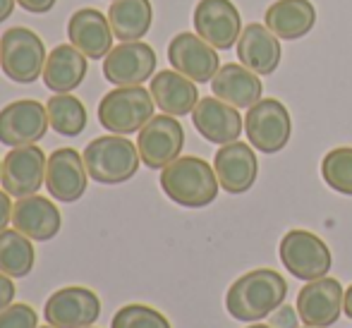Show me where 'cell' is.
Returning <instances> with one entry per match:
<instances>
[{
  "mask_svg": "<svg viewBox=\"0 0 352 328\" xmlns=\"http://www.w3.org/2000/svg\"><path fill=\"white\" fill-rule=\"evenodd\" d=\"M287 283L274 268H254L240 276L226 295V309L232 319L256 324L269 319L276 309L285 302Z\"/></svg>",
  "mask_w": 352,
  "mask_h": 328,
  "instance_id": "obj_1",
  "label": "cell"
},
{
  "mask_svg": "<svg viewBox=\"0 0 352 328\" xmlns=\"http://www.w3.org/2000/svg\"><path fill=\"white\" fill-rule=\"evenodd\" d=\"M218 175L213 166L197 156H180L161 171V190L170 201L185 208H204L218 197Z\"/></svg>",
  "mask_w": 352,
  "mask_h": 328,
  "instance_id": "obj_2",
  "label": "cell"
},
{
  "mask_svg": "<svg viewBox=\"0 0 352 328\" xmlns=\"http://www.w3.org/2000/svg\"><path fill=\"white\" fill-rule=\"evenodd\" d=\"M84 166L94 182L98 185H122L132 180L140 171V149L122 134L96 137L84 146Z\"/></svg>",
  "mask_w": 352,
  "mask_h": 328,
  "instance_id": "obj_3",
  "label": "cell"
},
{
  "mask_svg": "<svg viewBox=\"0 0 352 328\" xmlns=\"http://www.w3.org/2000/svg\"><path fill=\"white\" fill-rule=\"evenodd\" d=\"M153 96L148 89L118 87L98 103V122L111 134H135L153 118Z\"/></svg>",
  "mask_w": 352,
  "mask_h": 328,
  "instance_id": "obj_4",
  "label": "cell"
},
{
  "mask_svg": "<svg viewBox=\"0 0 352 328\" xmlns=\"http://www.w3.org/2000/svg\"><path fill=\"white\" fill-rule=\"evenodd\" d=\"M46 46L41 36L27 27H12L0 36V69L17 84H34L43 77Z\"/></svg>",
  "mask_w": 352,
  "mask_h": 328,
  "instance_id": "obj_5",
  "label": "cell"
},
{
  "mask_svg": "<svg viewBox=\"0 0 352 328\" xmlns=\"http://www.w3.org/2000/svg\"><path fill=\"white\" fill-rule=\"evenodd\" d=\"M278 254L287 273L307 283L329 276L331 266H333V254H331L329 245L309 230L285 232L280 240Z\"/></svg>",
  "mask_w": 352,
  "mask_h": 328,
  "instance_id": "obj_6",
  "label": "cell"
},
{
  "mask_svg": "<svg viewBox=\"0 0 352 328\" xmlns=\"http://www.w3.org/2000/svg\"><path fill=\"white\" fill-rule=\"evenodd\" d=\"M245 130L250 144L261 153H278L292 137L290 111L278 98H261L247 111Z\"/></svg>",
  "mask_w": 352,
  "mask_h": 328,
  "instance_id": "obj_7",
  "label": "cell"
},
{
  "mask_svg": "<svg viewBox=\"0 0 352 328\" xmlns=\"http://www.w3.org/2000/svg\"><path fill=\"white\" fill-rule=\"evenodd\" d=\"M185 146V130L173 116H153L140 130L137 149H140L142 163L151 171H163L168 163L180 158Z\"/></svg>",
  "mask_w": 352,
  "mask_h": 328,
  "instance_id": "obj_8",
  "label": "cell"
},
{
  "mask_svg": "<svg viewBox=\"0 0 352 328\" xmlns=\"http://www.w3.org/2000/svg\"><path fill=\"white\" fill-rule=\"evenodd\" d=\"M48 111L43 103L32 98H19L0 111V144L3 146H29L46 137Z\"/></svg>",
  "mask_w": 352,
  "mask_h": 328,
  "instance_id": "obj_9",
  "label": "cell"
},
{
  "mask_svg": "<svg viewBox=\"0 0 352 328\" xmlns=\"http://www.w3.org/2000/svg\"><path fill=\"white\" fill-rule=\"evenodd\" d=\"M48 158L36 144L14 146L3 158V177L0 185L10 197H32L46 185Z\"/></svg>",
  "mask_w": 352,
  "mask_h": 328,
  "instance_id": "obj_10",
  "label": "cell"
},
{
  "mask_svg": "<svg viewBox=\"0 0 352 328\" xmlns=\"http://www.w3.org/2000/svg\"><path fill=\"white\" fill-rule=\"evenodd\" d=\"M43 316L56 328H87L101 316V300L89 287H60L46 300Z\"/></svg>",
  "mask_w": 352,
  "mask_h": 328,
  "instance_id": "obj_11",
  "label": "cell"
},
{
  "mask_svg": "<svg viewBox=\"0 0 352 328\" xmlns=\"http://www.w3.org/2000/svg\"><path fill=\"white\" fill-rule=\"evenodd\" d=\"M168 63L173 69H177L197 84L211 82L221 69L216 48L209 41H204L199 34L190 32H180L173 36V41L168 43Z\"/></svg>",
  "mask_w": 352,
  "mask_h": 328,
  "instance_id": "obj_12",
  "label": "cell"
},
{
  "mask_svg": "<svg viewBox=\"0 0 352 328\" xmlns=\"http://www.w3.org/2000/svg\"><path fill=\"white\" fill-rule=\"evenodd\" d=\"M156 72V51L144 41H122L103 58V77L116 87H140Z\"/></svg>",
  "mask_w": 352,
  "mask_h": 328,
  "instance_id": "obj_13",
  "label": "cell"
},
{
  "mask_svg": "<svg viewBox=\"0 0 352 328\" xmlns=\"http://www.w3.org/2000/svg\"><path fill=\"white\" fill-rule=\"evenodd\" d=\"M345 290L336 278H316L297 292V314L302 324L314 328H329L338 321L343 311Z\"/></svg>",
  "mask_w": 352,
  "mask_h": 328,
  "instance_id": "obj_14",
  "label": "cell"
},
{
  "mask_svg": "<svg viewBox=\"0 0 352 328\" xmlns=\"http://www.w3.org/2000/svg\"><path fill=\"white\" fill-rule=\"evenodd\" d=\"M195 32L216 51H228L242 34L240 10L232 0H199L195 8Z\"/></svg>",
  "mask_w": 352,
  "mask_h": 328,
  "instance_id": "obj_15",
  "label": "cell"
},
{
  "mask_svg": "<svg viewBox=\"0 0 352 328\" xmlns=\"http://www.w3.org/2000/svg\"><path fill=\"white\" fill-rule=\"evenodd\" d=\"M213 171L228 195H245L247 190L254 187L256 175H259V161L250 144L230 142L216 151Z\"/></svg>",
  "mask_w": 352,
  "mask_h": 328,
  "instance_id": "obj_16",
  "label": "cell"
},
{
  "mask_svg": "<svg viewBox=\"0 0 352 328\" xmlns=\"http://www.w3.org/2000/svg\"><path fill=\"white\" fill-rule=\"evenodd\" d=\"M89 173L84 158L74 149H56L48 156L46 166V190L56 201L72 204L87 192Z\"/></svg>",
  "mask_w": 352,
  "mask_h": 328,
  "instance_id": "obj_17",
  "label": "cell"
},
{
  "mask_svg": "<svg viewBox=\"0 0 352 328\" xmlns=\"http://www.w3.org/2000/svg\"><path fill=\"white\" fill-rule=\"evenodd\" d=\"M67 36L77 51H82L91 61H101L113 51V29L108 14L94 8H82L67 22Z\"/></svg>",
  "mask_w": 352,
  "mask_h": 328,
  "instance_id": "obj_18",
  "label": "cell"
},
{
  "mask_svg": "<svg viewBox=\"0 0 352 328\" xmlns=\"http://www.w3.org/2000/svg\"><path fill=\"white\" fill-rule=\"evenodd\" d=\"M192 122L206 142L221 144V146L237 142L242 134V118L237 108L216 96L199 98V103L192 111Z\"/></svg>",
  "mask_w": 352,
  "mask_h": 328,
  "instance_id": "obj_19",
  "label": "cell"
},
{
  "mask_svg": "<svg viewBox=\"0 0 352 328\" xmlns=\"http://www.w3.org/2000/svg\"><path fill=\"white\" fill-rule=\"evenodd\" d=\"M12 226L34 242H48L60 232L63 218L58 206L46 197H22L12 206Z\"/></svg>",
  "mask_w": 352,
  "mask_h": 328,
  "instance_id": "obj_20",
  "label": "cell"
},
{
  "mask_svg": "<svg viewBox=\"0 0 352 328\" xmlns=\"http://www.w3.org/2000/svg\"><path fill=\"white\" fill-rule=\"evenodd\" d=\"M280 41L266 24H247L237 39V58L256 74H274L280 65Z\"/></svg>",
  "mask_w": 352,
  "mask_h": 328,
  "instance_id": "obj_21",
  "label": "cell"
},
{
  "mask_svg": "<svg viewBox=\"0 0 352 328\" xmlns=\"http://www.w3.org/2000/svg\"><path fill=\"white\" fill-rule=\"evenodd\" d=\"M148 91L153 96V103L173 118L187 116L199 103L197 82H192L190 77L180 74L177 69H163V72L153 74Z\"/></svg>",
  "mask_w": 352,
  "mask_h": 328,
  "instance_id": "obj_22",
  "label": "cell"
},
{
  "mask_svg": "<svg viewBox=\"0 0 352 328\" xmlns=\"http://www.w3.org/2000/svg\"><path fill=\"white\" fill-rule=\"evenodd\" d=\"M211 91L216 98L235 108H252L256 101H261L264 84H261L259 74L247 69L245 65L228 63L211 79Z\"/></svg>",
  "mask_w": 352,
  "mask_h": 328,
  "instance_id": "obj_23",
  "label": "cell"
},
{
  "mask_svg": "<svg viewBox=\"0 0 352 328\" xmlns=\"http://www.w3.org/2000/svg\"><path fill=\"white\" fill-rule=\"evenodd\" d=\"M89 58L72 43H60L56 46L46 58L43 65V82L51 91L56 94H70L84 82L89 72Z\"/></svg>",
  "mask_w": 352,
  "mask_h": 328,
  "instance_id": "obj_24",
  "label": "cell"
},
{
  "mask_svg": "<svg viewBox=\"0 0 352 328\" xmlns=\"http://www.w3.org/2000/svg\"><path fill=\"white\" fill-rule=\"evenodd\" d=\"M266 27L278 39L295 41L314 29L316 24V8L311 0H276L269 5L264 14Z\"/></svg>",
  "mask_w": 352,
  "mask_h": 328,
  "instance_id": "obj_25",
  "label": "cell"
},
{
  "mask_svg": "<svg viewBox=\"0 0 352 328\" xmlns=\"http://www.w3.org/2000/svg\"><path fill=\"white\" fill-rule=\"evenodd\" d=\"M108 22L120 41H142L153 22L151 0H113L108 10Z\"/></svg>",
  "mask_w": 352,
  "mask_h": 328,
  "instance_id": "obj_26",
  "label": "cell"
},
{
  "mask_svg": "<svg viewBox=\"0 0 352 328\" xmlns=\"http://www.w3.org/2000/svg\"><path fill=\"white\" fill-rule=\"evenodd\" d=\"M36 252L34 240L22 235L19 230L0 232V271L10 278H27L34 271Z\"/></svg>",
  "mask_w": 352,
  "mask_h": 328,
  "instance_id": "obj_27",
  "label": "cell"
},
{
  "mask_svg": "<svg viewBox=\"0 0 352 328\" xmlns=\"http://www.w3.org/2000/svg\"><path fill=\"white\" fill-rule=\"evenodd\" d=\"M48 122L63 137H79L87 130V108L72 94H56L46 103Z\"/></svg>",
  "mask_w": 352,
  "mask_h": 328,
  "instance_id": "obj_28",
  "label": "cell"
},
{
  "mask_svg": "<svg viewBox=\"0 0 352 328\" xmlns=\"http://www.w3.org/2000/svg\"><path fill=\"white\" fill-rule=\"evenodd\" d=\"M321 177L333 192L352 197V146L331 149L321 161Z\"/></svg>",
  "mask_w": 352,
  "mask_h": 328,
  "instance_id": "obj_29",
  "label": "cell"
},
{
  "mask_svg": "<svg viewBox=\"0 0 352 328\" xmlns=\"http://www.w3.org/2000/svg\"><path fill=\"white\" fill-rule=\"evenodd\" d=\"M111 328H170V321L146 305H125L116 311Z\"/></svg>",
  "mask_w": 352,
  "mask_h": 328,
  "instance_id": "obj_30",
  "label": "cell"
},
{
  "mask_svg": "<svg viewBox=\"0 0 352 328\" xmlns=\"http://www.w3.org/2000/svg\"><path fill=\"white\" fill-rule=\"evenodd\" d=\"M0 328H38V314L34 307L12 302L0 311Z\"/></svg>",
  "mask_w": 352,
  "mask_h": 328,
  "instance_id": "obj_31",
  "label": "cell"
},
{
  "mask_svg": "<svg viewBox=\"0 0 352 328\" xmlns=\"http://www.w3.org/2000/svg\"><path fill=\"white\" fill-rule=\"evenodd\" d=\"M300 314H297V307L292 309V307L287 305H280L278 309L271 314V324L274 328H297V324H300Z\"/></svg>",
  "mask_w": 352,
  "mask_h": 328,
  "instance_id": "obj_32",
  "label": "cell"
},
{
  "mask_svg": "<svg viewBox=\"0 0 352 328\" xmlns=\"http://www.w3.org/2000/svg\"><path fill=\"white\" fill-rule=\"evenodd\" d=\"M14 281L10 276H5L3 271H0V311L5 309V307H10L14 302Z\"/></svg>",
  "mask_w": 352,
  "mask_h": 328,
  "instance_id": "obj_33",
  "label": "cell"
},
{
  "mask_svg": "<svg viewBox=\"0 0 352 328\" xmlns=\"http://www.w3.org/2000/svg\"><path fill=\"white\" fill-rule=\"evenodd\" d=\"M58 0H17V5L22 10H27V12L32 14H46L51 12L53 8H56Z\"/></svg>",
  "mask_w": 352,
  "mask_h": 328,
  "instance_id": "obj_34",
  "label": "cell"
},
{
  "mask_svg": "<svg viewBox=\"0 0 352 328\" xmlns=\"http://www.w3.org/2000/svg\"><path fill=\"white\" fill-rule=\"evenodd\" d=\"M12 223V201L5 190H0V232L8 230V226Z\"/></svg>",
  "mask_w": 352,
  "mask_h": 328,
  "instance_id": "obj_35",
  "label": "cell"
},
{
  "mask_svg": "<svg viewBox=\"0 0 352 328\" xmlns=\"http://www.w3.org/2000/svg\"><path fill=\"white\" fill-rule=\"evenodd\" d=\"M14 3H17V0H0V24H3L5 19L10 17V14H12Z\"/></svg>",
  "mask_w": 352,
  "mask_h": 328,
  "instance_id": "obj_36",
  "label": "cell"
},
{
  "mask_svg": "<svg viewBox=\"0 0 352 328\" xmlns=\"http://www.w3.org/2000/svg\"><path fill=\"white\" fill-rule=\"evenodd\" d=\"M343 311L348 319H352V285L345 290V297H343Z\"/></svg>",
  "mask_w": 352,
  "mask_h": 328,
  "instance_id": "obj_37",
  "label": "cell"
},
{
  "mask_svg": "<svg viewBox=\"0 0 352 328\" xmlns=\"http://www.w3.org/2000/svg\"><path fill=\"white\" fill-rule=\"evenodd\" d=\"M247 328H274V326H269V324H252V326H247Z\"/></svg>",
  "mask_w": 352,
  "mask_h": 328,
  "instance_id": "obj_38",
  "label": "cell"
},
{
  "mask_svg": "<svg viewBox=\"0 0 352 328\" xmlns=\"http://www.w3.org/2000/svg\"><path fill=\"white\" fill-rule=\"evenodd\" d=\"M0 177H3V161H0Z\"/></svg>",
  "mask_w": 352,
  "mask_h": 328,
  "instance_id": "obj_39",
  "label": "cell"
},
{
  "mask_svg": "<svg viewBox=\"0 0 352 328\" xmlns=\"http://www.w3.org/2000/svg\"><path fill=\"white\" fill-rule=\"evenodd\" d=\"M38 328H56V326H51V324H48V326H38Z\"/></svg>",
  "mask_w": 352,
  "mask_h": 328,
  "instance_id": "obj_40",
  "label": "cell"
},
{
  "mask_svg": "<svg viewBox=\"0 0 352 328\" xmlns=\"http://www.w3.org/2000/svg\"><path fill=\"white\" fill-rule=\"evenodd\" d=\"M305 328H314V326H305Z\"/></svg>",
  "mask_w": 352,
  "mask_h": 328,
  "instance_id": "obj_41",
  "label": "cell"
},
{
  "mask_svg": "<svg viewBox=\"0 0 352 328\" xmlns=\"http://www.w3.org/2000/svg\"><path fill=\"white\" fill-rule=\"evenodd\" d=\"M87 328H94V326H87Z\"/></svg>",
  "mask_w": 352,
  "mask_h": 328,
  "instance_id": "obj_42",
  "label": "cell"
}]
</instances>
